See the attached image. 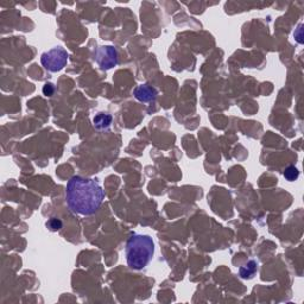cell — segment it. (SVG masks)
Listing matches in <instances>:
<instances>
[{
	"instance_id": "cell-8",
	"label": "cell",
	"mask_w": 304,
	"mask_h": 304,
	"mask_svg": "<svg viewBox=\"0 0 304 304\" xmlns=\"http://www.w3.org/2000/svg\"><path fill=\"white\" fill-rule=\"evenodd\" d=\"M62 226H63L62 221L57 218L49 219L48 222H46V227H48L51 232H57V230H60L61 228H62Z\"/></svg>"
},
{
	"instance_id": "cell-6",
	"label": "cell",
	"mask_w": 304,
	"mask_h": 304,
	"mask_svg": "<svg viewBox=\"0 0 304 304\" xmlns=\"http://www.w3.org/2000/svg\"><path fill=\"white\" fill-rule=\"evenodd\" d=\"M257 270H258V264H257L256 260H250L247 264L242 265L239 268V274H240L242 279H251L257 273Z\"/></svg>"
},
{
	"instance_id": "cell-10",
	"label": "cell",
	"mask_w": 304,
	"mask_h": 304,
	"mask_svg": "<svg viewBox=\"0 0 304 304\" xmlns=\"http://www.w3.org/2000/svg\"><path fill=\"white\" fill-rule=\"evenodd\" d=\"M54 92H55V87H54V84H51V83H46L44 86V88H43V93L48 96H51L52 94H54Z\"/></svg>"
},
{
	"instance_id": "cell-9",
	"label": "cell",
	"mask_w": 304,
	"mask_h": 304,
	"mask_svg": "<svg viewBox=\"0 0 304 304\" xmlns=\"http://www.w3.org/2000/svg\"><path fill=\"white\" fill-rule=\"evenodd\" d=\"M298 176H300V172H298L297 168H295V166H289L284 170V177L288 181L297 180Z\"/></svg>"
},
{
	"instance_id": "cell-1",
	"label": "cell",
	"mask_w": 304,
	"mask_h": 304,
	"mask_svg": "<svg viewBox=\"0 0 304 304\" xmlns=\"http://www.w3.org/2000/svg\"><path fill=\"white\" fill-rule=\"evenodd\" d=\"M105 198L101 186L92 178L72 177L67 183L66 200L70 210L81 215H92L100 208Z\"/></svg>"
},
{
	"instance_id": "cell-7",
	"label": "cell",
	"mask_w": 304,
	"mask_h": 304,
	"mask_svg": "<svg viewBox=\"0 0 304 304\" xmlns=\"http://www.w3.org/2000/svg\"><path fill=\"white\" fill-rule=\"evenodd\" d=\"M111 122H112V116L107 113H98L95 115V118L93 119L94 127L99 131L107 130V128L111 126Z\"/></svg>"
},
{
	"instance_id": "cell-3",
	"label": "cell",
	"mask_w": 304,
	"mask_h": 304,
	"mask_svg": "<svg viewBox=\"0 0 304 304\" xmlns=\"http://www.w3.org/2000/svg\"><path fill=\"white\" fill-rule=\"evenodd\" d=\"M40 62L49 72H60L68 62V52L61 46H56V48L44 52L40 57Z\"/></svg>"
},
{
	"instance_id": "cell-2",
	"label": "cell",
	"mask_w": 304,
	"mask_h": 304,
	"mask_svg": "<svg viewBox=\"0 0 304 304\" xmlns=\"http://www.w3.org/2000/svg\"><path fill=\"white\" fill-rule=\"evenodd\" d=\"M127 265L133 270H143L151 262L154 254V242L151 236L133 234L127 240L126 248Z\"/></svg>"
},
{
	"instance_id": "cell-4",
	"label": "cell",
	"mask_w": 304,
	"mask_h": 304,
	"mask_svg": "<svg viewBox=\"0 0 304 304\" xmlns=\"http://www.w3.org/2000/svg\"><path fill=\"white\" fill-rule=\"evenodd\" d=\"M94 60L101 70L112 69L118 64V51L114 46H98L94 51Z\"/></svg>"
},
{
	"instance_id": "cell-5",
	"label": "cell",
	"mask_w": 304,
	"mask_h": 304,
	"mask_svg": "<svg viewBox=\"0 0 304 304\" xmlns=\"http://www.w3.org/2000/svg\"><path fill=\"white\" fill-rule=\"evenodd\" d=\"M133 95L137 100L142 102H151L156 100L157 96H158V92H157L156 88L149 86V84H140L133 90Z\"/></svg>"
}]
</instances>
